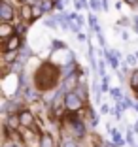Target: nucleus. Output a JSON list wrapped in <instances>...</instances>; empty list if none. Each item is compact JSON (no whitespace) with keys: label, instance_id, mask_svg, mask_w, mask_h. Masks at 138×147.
I'll use <instances>...</instances> for the list:
<instances>
[{"label":"nucleus","instance_id":"nucleus-1","mask_svg":"<svg viewBox=\"0 0 138 147\" xmlns=\"http://www.w3.org/2000/svg\"><path fill=\"white\" fill-rule=\"evenodd\" d=\"M57 78H59V70L55 66H51L49 62H46L44 66H40V70L36 72V85L38 89H51L53 85L57 83Z\"/></svg>","mask_w":138,"mask_h":147},{"label":"nucleus","instance_id":"nucleus-2","mask_svg":"<svg viewBox=\"0 0 138 147\" xmlns=\"http://www.w3.org/2000/svg\"><path fill=\"white\" fill-rule=\"evenodd\" d=\"M65 104H66V109H68V111H78V109H82L83 100L80 98L74 91H70V92L65 94Z\"/></svg>","mask_w":138,"mask_h":147},{"label":"nucleus","instance_id":"nucleus-3","mask_svg":"<svg viewBox=\"0 0 138 147\" xmlns=\"http://www.w3.org/2000/svg\"><path fill=\"white\" fill-rule=\"evenodd\" d=\"M0 19H2V23H10L13 19V8L4 0L0 2Z\"/></svg>","mask_w":138,"mask_h":147},{"label":"nucleus","instance_id":"nucleus-4","mask_svg":"<svg viewBox=\"0 0 138 147\" xmlns=\"http://www.w3.org/2000/svg\"><path fill=\"white\" fill-rule=\"evenodd\" d=\"M19 45H21L19 38H15V36H13V38H10V40H8V42L2 43V51H4V53H8V51H17Z\"/></svg>","mask_w":138,"mask_h":147},{"label":"nucleus","instance_id":"nucleus-5","mask_svg":"<svg viewBox=\"0 0 138 147\" xmlns=\"http://www.w3.org/2000/svg\"><path fill=\"white\" fill-rule=\"evenodd\" d=\"M19 121H21L23 126H30V125H32V121H34V117H32V113H30L29 109H23L21 115H19Z\"/></svg>","mask_w":138,"mask_h":147},{"label":"nucleus","instance_id":"nucleus-6","mask_svg":"<svg viewBox=\"0 0 138 147\" xmlns=\"http://www.w3.org/2000/svg\"><path fill=\"white\" fill-rule=\"evenodd\" d=\"M12 32H15V28H12L8 23H2V25H0V36H2V40H4V42H8V40H10Z\"/></svg>","mask_w":138,"mask_h":147},{"label":"nucleus","instance_id":"nucleus-7","mask_svg":"<svg viewBox=\"0 0 138 147\" xmlns=\"http://www.w3.org/2000/svg\"><path fill=\"white\" fill-rule=\"evenodd\" d=\"M21 15H23V19H25V21H32V6L25 4L21 8Z\"/></svg>","mask_w":138,"mask_h":147},{"label":"nucleus","instance_id":"nucleus-8","mask_svg":"<svg viewBox=\"0 0 138 147\" xmlns=\"http://www.w3.org/2000/svg\"><path fill=\"white\" fill-rule=\"evenodd\" d=\"M72 130H74V134L76 136H83V123L82 121H72Z\"/></svg>","mask_w":138,"mask_h":147},{"label":"nucleus","instance_id":"nucleus-9","mask_svg":"<svg viewBox=\"0 0 138 147\" xmlns=\"http://www.w3.org/2000/svg\"><path fill=\"white\" fill-rule=\"evenodd\" d=\"M40 147H53V138L49 134H44L40 140Z\"/></svg>","mask_w":138,"mask_h":147},{"label":"nucleus","instance_id":"nucleus-10","mask_svg":"<svg viewBox=\"0 0 138 147\" xmlns=\"http://www.w3.org/2000/svg\"><path fill=\"white\" fill-rule=\"evenodd\" d=\"M104 55H106V59L110 61V66L117 70V66H119V62H117V57H116V55H112L110 51H104Z\"/></svg>","mask_w":138,"mask_h":147},{"label":"nucleus","instance_id":"nucleus-11","mask_svg":"<svg viewBox=\"0 0 138 147\" xmlns=\"http://www.w3.org/2000/svg\"><path fill=\"white\" fill-rule=\"evenodd\" d=\"M38 4H40V8H42L44 11H49L51 8H55V4H53L51 0H38Z\"/></svg>","mask_w":138,"mask_h":147},{"label":"nucleus","instance_id":"nucleus-12","mask_svg":"<svg viewBox=\"0 0 138 147\" xmlns=\"http://www.w3.org/2000/svg\"><path fill=\"white\" fill-rule=\"evenodd\" d=\"M74 68H76V64H74V62H68V64L63 68V72H61V74H63V78H70V72H72Z\"/></svg>","mask_w":138,"mask_h":147},{"label":"nucleus","instance_id":"nucleus-13","mask_svg":"<svg viewBox=\"0 0 138 147\" xmlns=\"http://www.w3.org/2000/svg\"><path fill=\"white\" fill-rule=\"evenodd\" d=\"M15 59H17V51H8V53H4V61L6 62H15Z\"/></svg>","mask_w":138,"mask_h":147},{"label":"nucleus","instance_id":"nucleus-14","mask_svg":"<svg viewBox=\"0 0 138 147\" xmlns=\"http://www.w3.org/2000/svg\"><path fill=\"white\" fill-rule=\"evenodd\" d=\"M131 87L138 91V70H134V72L131 74Z\"/></svg>","mask_w":138,"mask_h":147},{"label":"nucleus","instance_id":"nucleus-15","mask_svg":"<svg viewBox=\"0 0 138 147\" xmlns=\"http://www.w3.org/2000/svg\"><path fill=\"white\" fill-rule=\"evenodd\" d=\"M42 13H44V9L40 8V6H32V19L42 17Z\"/></svg>","mask_w":138,"mask_h":147},{"label":"nucleus","instance_id":"nucleus-16","mask_svg":"<svg viewBox=\"0 0 138 147\" xmlns=\"http://www.w3.org/2000/svg\"><path fill=\"white\" fill-rule=\"evenodd\" d=\"M17 125H21V121H19V117H10V119H8V126L15 128Z\"/></svg>","mask_w":138,"mask_h":147},{"label":"nucleus","instance_id":"nucleus-17","mask_svg":"<svg viewBox=\"0 0 138 147\" xmlns=\"http://www.w3.org/2000/svg\"><path fill=\"white\" fill-rule=\"evenodd\" d=\"M112 134H114V140H116V145H123V138L117 134L116 130H112Z\"/></svg>","mask_w":138,"mask_h":147},{"label":"nucleus","instance_id":"nucleus-18","mask_svg":"<svg viewBox=\"0 0 138 147\" xmlns=\"http://www.w3.org/2000/svg\"><path fill=\"white\" fill-rule=\"evenodd\" d=\"M63 147H78V145H76V142H72V140H65V142H63Z\"/></svg>","mask_w":138,"mask_h":147},{"label":"nucleus","instance_id":"nucleus-19","mask_svg":"<svg viewBox=\"0 0 138 147\" xmlns=\"http://www.w3.org/2000/svg\"><path fill=\"white\" fill-rule=\"evenodd\" d=\"M110 92H112V96H114L116 100H119V98H121V91H119V89H112Z\"/></svg>","mask_w":138,"mask_h":147},{"label":"nucleus","instance_id":"nucleus-20","mask_svg":"<svg viewBox=\"0 0 138 147\" xmlns=\"http://www.w3.org/2000/svg\"><path fill=\"white\" fill-rule=\"evenodd\" d=\"M15 32H17V34H23V32H25V25H17L15 26Z\"/></svg>","mask_w":138,"mask_h":147},{"label":"nucleus","instance_id":"nucleus-21","mask_svg":"<svg viewBox=\"0 0 138 147\" xmlns=\"http://www.w3.org/2000/svg\"><path fill=\"white\" fill-rule=\"evenodd\" d=\"M127 143H131V145L134 143V140H133V132H129V134H127Z\"/></svg>","mask_w":138,"mask_h":147},{"label":"nucleus","instance_id":"nucleus-22","mask_svg":"<svg viewBox=\"0 0 138 147\" xmlns=\"http://www.w3.org/2000/svg\"><path fill=\"white\" fill-rule=\"evenodd\" d=\"M46 25H48V26H51V28H53V26H57V23L53 21V19H48V21H46Z\"/></svg>","mask_w":138,"mask_h":147},{"label":"nucleus","instance_id":"nucleus-23","mask_svg":"<svg viewBox=\"0 0 138 147\" xmlns=\"http://www.w3.org/2000/svg\"><path fill=\"white\" fill-rule=\"evenodd\" d=\"M100 111H102V113H108V111H110L108 104H102V108H100Z\"/></svg>","mask_w":138,"mask_h":147},{"label":"nucleus","instance_id":"nucleus-24","mask_svg":"<svg viewBox=\"0 0 138 147\" xmlns=\"http://www.w3.org/2000/svg\"><path fill=\"white\" fill-rule=\"evenodd\" d=\"M2 147H17V145H15V143H13V142H6V143H4V145H2Z\"/></svg>","mask_w":138,"mask_h":147},{"label":"nucleus","instance_id":"nucleus-25","mask_svg":"<svg viewBox=\"0 0 138 147\" xmlns=\"http://www.w3.org/2000/svg\"><path fill=\"white\" fill-rule=\"evenodd\" d=\"M127 61H129L131 64H134V61H136V59H134V55H129V57H127Z\"/></svg>","mask_w":138,"mask_h":147},{"label":"nucleus","instance_id":"nucleus-26","mask_svg":"<svg viewBox=\"0 0 138 147\" xmlns=\"http://www.w3.org/2000/svg\"><path fill=\"white\" fill-rule=\"evenodd\" d=\"M127 4H131V6H134V4H138V0H125Z\"/></svg>","mask_w":138,"mask_h":147},{"label":"nucleus","instance_id":"nucleus-27","mask_svg":"<svg viewBox=\"0 0 138 147\" xmlns=\"http://www.w3.org/2000/svg\"><path fill=\"white\" fill-rule=\"evenodd\" d=\"M134 30H138V15L134 17Z\"/></svg>","mask_w":138,"mask_h":147},{"label":"nucleus","instance_id":"nucleus-28","mask_svg":"<svg viewBox=\"0 0 138 147\" xmlns=\"http://www.w3.org/2000/svg\"><path fill=\"white\" fill-rule=\"evenodd\" d=\"M102 147H106V145H102Z\"/></svg>","mask_w":138,"mask_h":147}]
</instances>
